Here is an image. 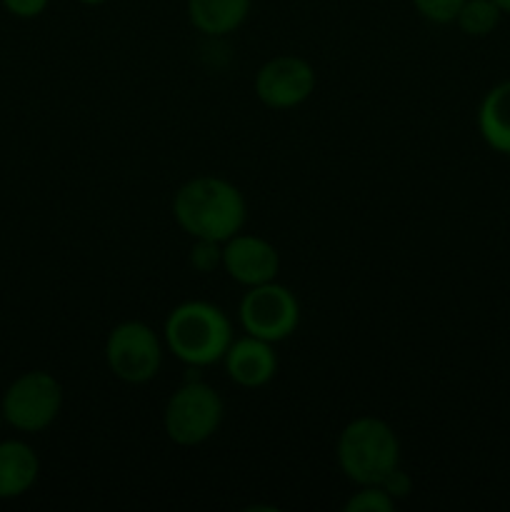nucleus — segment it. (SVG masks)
<instances>
[{
    "label": "nucleus",
    "instance_id": "obj_1",
    "mask_svg": "<svg viewBox=\"0 0 510 512\" xmlns=\"http://www.w3.org/2000/svg\"><path fill=\"white\" fill-rule=\"evenodd\" d=\"M173 218L193 240L225 243L243 230L248 205L230 180L198 175L180 185L175 193Z\"/></svg>",
    "mask_w": 510,
    "mask_h": 512
},
{
    "label": "nucleus",
    "instance_id": "obj_2",
    "mask_svg": "<svg viewBox=\"0 0 510 512\" xmlns=\"http://www.w3.org/2000/svg\"><path fill=\"white\" fill-rule=\"evenodd\" d=\"M163 338L170 353L190 368L220 363L235 340L228 315L205 300H188L170 310Z\"/></svg>",
    "mask_w": 510,
    "mask_h": 512
},
{
    "label": "nucleus",
    "instance_id": "obj_3",
    "mask_svg": "<svg viewBox=\"0 0 510 512\" xmlns=\"http://www.w3.org/2000/svg\"><path fill=\"white\" fill-rule=\"evenodd\" d=\"M335 458L350 483L380 485L400 468V440L385 420L363 415L350 420L335 445Z\"/></svg>",
    "mask_w": 510,
    "mask_h": 512
},
{
    "label": "nucleus",
    "instance_id": "obj_4",
    "mask_svg": "<svg viewBox=\"0 0 510 512\" xmlns=\"http://www.w3.org/2000/svg\"><path fill=\"white\" fill-rule=\"evenodd\" d=\"M225 403L213 385L190 380L168 398L163 410L165 435L180 448H195L220 430Z\"/></svg>",
    "mask_w": 510,
    "mask_h": 512
},
{
    "label": "nucleus",
    "instance_id": "obj_5",
    "mask_svg": "<svg viewBox=\"0 0 510 512\" xmlns=\"http://www.w3.org/2000/svg\"><path fill=\"white\" fill-rule=\"evenodd\" d=\"M63 410V385L45 370H28L5 388L0 413L18 433H43Z\"/></svg>",
    "mask_w": 510,
    "mask_h": 512
},
{
    "label": "nucleus",
    "instance_id": "obj_6",
    "mask_svg": "<svg viewBox=\"0 0 510 512\" xmlns=\"http://www.w3.org/2000/svg\"><path fill=\"white\" fill-rule=\"evenodd\" d=\"M105 363L123 383H150L163 365V345L148 323L125 320L115 325L105 340Z\"/></svg>",
    "mask_w": 510,
    "mask_h": 512
},
{
    "label": "nucleus",
    "instance_id": "obj_7",
    "mask_svg": "<svg viewBox=\"0 0 510 512\" xmlns=\"http://www.w3.org/2000/svg\"><path fill=\"white\" fill-rule=\"evenodd\" d=\"M238 320L245 335L280 343L298 330L300 303L293 290L270 280V283L248 288V293L240 300Z\"/></svg>",
    "mask_w": 510,
    "mask_h": 512
},
{
    "label": "nucleus",
    "instance_id": "obj_8",
    "mask_svg": "<svg viewBox=\"0 0 510 512\" xmlns=\"http://www.w3.org/2000/svg\"><path fill=\"white\" fill-rule=\"evenodd\" d=\"M315 68L298 55H275L255 73V95L273 110L303 105L315 93Z\"/></svg>",
    "mask_w": 510,
    "mask_h": 512
},
{
    "label": "nucleus",
    "instance_id": "obj_9",
    "mask_svg": "<svg viewBox=\"0 0 510 512\" xmlns=\"http://www.w3.org/2000/svg\"><path fill=\"white\" fill-rule=\"evenodd\" d=\"M223 268L235 283L253 288L278 278L280 253L260 235L238 233L223 243Z\"/></svg>",
    "mask_w": 510,
    "mask_h": 512
},
{
    "label": "nucleus",
    "instance_id": "obj_10",
    "mask_svg": "<svg viewBox=\"0 0 510 512\" xmlns=\"http://www.w3.org/2000/svg\"><path fill=\"white\" fill-rule=\"evenodd\" d=\"M225 373L240 388H265L278 373V355L268 340L243 335L233 340L223 358Z\"/></svg>",
    "mask_w": 510,
    "mask_h": 512
},
{
    "label": "nucleus",
    "instance_id": "obj_11",
    "mask_svg": "<svg viewBox=\"0 0 510 512\" xmlns=\"http://www.w3.org/2000/svg\"><path fill=\"white\" fill-rule=\"evenodd\" d=\"M40 475V458L25 440H0V500L30 493Z\"/></svg>",
    "mask_w": 510,
    "mask_h": 512
},
{
    "label": "nucleus",
    "instance_id": "obj_12",
    "mask_svg": "<svg viewBox=\"0 0 510 512\" xmlns=\"http://www.w3.org/2000/svg\"><path fill=\"white\" fill-rule=\"evenodd\" d=\"M250 8L253 0H185L190 25L208 38L235 33L250 15Z\"/></svg>",
    "mask_w": 510,
    "mask_h": 512
},
{
    "label": "nucleus",
    "instance_id": "obj_13",
    "mask_svg": "<svg viewBox=\"0 0 510 512\" xmlns=\"http://www.w3.org/2000/svg\"><path fill=\"white\" fill-rule=\"evenodd\" d=\"M478 130L488 148L510 155V78L485 93L478 108Z\"/></svg>",
    "mask_w": 510,
    "mask_h": 512
},
{
    "label": "nucleus",
    "instance_id": "obj_14",
    "mask_svg": "<svg viewBox=\"0 0 510 512\" xmlns=\"http://www.w3.org/2000/svg\"><path fill=\"white\" fill-rule=\"evenodd\" d=\"M500 18L503 10L493 0H465L455 23L468 38H488L500 25Z\"/></svg>",
    "mask_w": 510,
    "mask_h": 512
},
{
    "label": "nucleus",
    "instance_id": "obj_15",
    "mask_svg": "<svg viewBox=\"0 0 510 512\" xmlns=\"http://www.w3.org/2000/svg\"><path fill=\"white\" fill-rule=\"evenodd\" d=\"M395 510V500L390 498L383 485H360L358 493L345 503V512H390Z\"/></svg>",
    "mask_w": 510,
    "mask_h": 512
},
{
    "label": "nucleus",
    "instance_id": "obj_16",
    "mask_svg": "<svg viewBox=\"0 0 510 512\" xmlns=\"http://www.w3.org/2000/svg\"><path fill=\"white\" fill-rule=\"evenodd\" d=\"M410 3L418 10L420 18H425L428 23L448 25L455 23L465 0H410Z\"/></svg>",
    "mask_w": 510,
    "mask_h": 512
},
{
    "label": "nucleus",
    "instance_id": "obj_17",
    "mask_svg": "<svg viewBox=\"0 0 510 512\" xmlns=\"http://www.w3.org/2000/svg\"><path fill=\"white\" fill-rule=\"evenodd\" d=\"M223 243H213V240H195L193 250H190V265L198 273H210L218 265H223Z\"/></svg>",
    "mask_w": 510,
    "mask_h": 512
},
{
    "label": "nucleus",
    "instance_id": "obj_18",
    "mask_svg": "<svg viewBox=\"0 0 510 512\" xmlns=\"http://www.w3.org/2000/svg\"><path fill=\"white\" fill-rule=\"evenodd\" d=\"M0 3H3V8L8 10L13 18L33 20V18H40V15L48 10L50 0H0Z\"/></svg>",
    "mask_w": 510,
    "mask_h": 512
},
{
    "label": "nucleus",
    "instance_id": "obj_19",
    "mask_svg": "<svg viewBox=\"0 0 510 512\" xmlns=\"http://www.w3.org/2000/svg\"><path fill=\"white\" fill-rule=\"evenodd\" d=\"M380 485H383V488L388 490V495H390V498H393L395 503H398L400 498H408L410 488H413V480H410L408 475L403 473V470H400V468H395L393 473H390L388 478H385L383 483H380Z\"/></svg>",
    "mask_w": 510,
    "mask_h": 512
},
{
    "label": "nucleus",
    "instance_id": "obj_20",
    "mask_svg": "<svg viewBox=\"0 0 510 512\" xmlns=\"http://www.w3.org/2000/svg\"><path fill=\"white\" fill-rule=\"evenodd\" d=\"M493 3L503 10V15H510V0H493Z\"/></svg>",
    "mask_w": 510,
    "mask_h": 512
},
{
    "label": "nucleus",
    "instance_id": "obj_21",
    "mask_svg": "<svg viewBox=\"0 0 510 512\" xmlns=\"http://www.w3.org/2000/svg\"><path fill=\"white\" fill-rule=\"evenodd\" d=\"M78 3H83V5H105V3H110V0H78Z\"/></svg>",
    "mask_w": 510,
    "mask_h": 512
}]
</instances>
